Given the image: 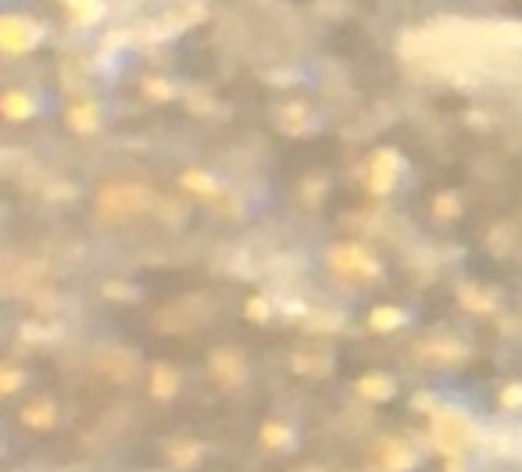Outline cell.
Instances as JSON below:
<instances>
[{"label":"cell","mask_w":522,"mask_h":472,"mask_svg":"<svg viewBox=\"0 0 522 472\" xmlns=\"http://www.w3.org/2000/svg\"><path fill=\"white\" fill-rule=\"evenodd\" d=\"M468 437H472V426H468L465 415L451 412V408H440L433 415V440H437V447L444 455H458L468 444Z\"/></svg>","instance_id":"obj_1"},{"label":"cell","mask_w":522,"mask_h":472,"mask_svg":"<svg viewBox=\"0 0 522 472\" xmlns=\"http://www.w3.org/2000/svg\"><path fill=\"white\" fill-rule=\"evenodd\" d=\"M398 172H401V158L394 154V151H379L376 158H372V172H369V190L372 193H390L394 190V182H398Z\"/></svg>","instance_id":"obj_2"},{"label":"cell","mask_w":522,"mask_h":472,"mask_svg":"<svg viewBox=\"0 0 522 472\" xmlns=\"http://www.w3.org/2000/svg\"><path fill=\"white\" fill-rule=\"evenodd\" d=\"M330 261H333L340 272H354V276H376V272H379V265H376L361 247H354V243L337 247V251L330 254Z\"/></svg>","instance_id":"obj_3"},{"label":"cell","mask_w":522,"mask_h":472,"mask_svg":"<svg viewBox=\"0 0 522 472\" xmlns=\"http://www.w3.org/2000/svg\"><path fill=\"white\" fill-rule=\"evenodd\" d=\"M212 372L219 376L222 387H240L247 379V365L236 351H219L212 358Z\"/></svg>","instance_id":"obj_4"},{"label":"cell","mask_w":522,"mask_h":472,"mask_svg":"<svg viewBox=\"0 0 522 472\" xmlns=\"http://www.w3.org/2000/svg\"><path fill=\"white\" fill-rule=\"evenodd\" d=\"M33 25L29 22H18V18H4V29H0V40H4V51H11V54H18V51H25L33 40H36V33H29Z\"/></svg>","instance_id":"obj_5"},{"label":"cell","mask_w":522,"mask_h":472,"mask_svg":"<svg viewBox=\"0 0 522 472\" xmlns=\"http://www.w3.org/2000/svg\"><path fill=\"white\" fill-rule=\"evenodd\" d=\"M383 466H387V472H411L419 466V455L401 440H387L383 444Z\"/></svg>","instance_id":"obj_6"},{"label":"cell","mask_w":522,"mask_h":472,"mask_svg":"<svg viewBox=\"0 0 522 472\" xmlns=\"http://www.w3.org/2000/svg\"><path fill=\"white\" fill-rule=\"evenodd\" d=\"M358 394H361L365 401H390V398H394V379H390V376H379V372L361 376V379H358Z\"/></svg>","instance_id":"obj_7"},{"label":"cell","mask_w":522,"mask_h":472,"mask_svg":"<svg viewBox=\"0 0 522 472\" xmlns=\"http://www.w3.org/2000/svg\"><path fill=\"white\" fill-rule=\"evenodd\" d=\"M369 326H372L376 333H394V329L405 326V311H401V308H390V304H379V308H372Z\"/></svg>","instance_id":"obj_8"},{"label":"cell","mask_w":522,"mask_h":472,"mask_svg":"<svg viewBox=\"0 0 522 472\" xmlns=\"http://www.w3.org/2000/svg\"><path fill=\"white\" fill-rule=\"evenodd\" d=\"M201 444H193V440H175L169 444V462H172L175 469H193L197 462H201Z\"/></svg>","instance_id":"obj_9"},{"label":"cell","mask_w":522,"mask_h":472,"mask_svg":"<svg viewBox=\"0 0 522 472\" xmlns=\"http://www.w3.org/2000/svg\"><path fill=\"white\" fill-rule=\"evenodd\" d=\"M175 387H179V376H175L169 365H154V372H151V394L158 398V401H169L175 394Z\"/></svg>","instance_id":"obj_10"},{"label":"cell","mask_w":522,"mask_h":472,"mask_svg":"<svg viewBox=\"0 0 522 472\" xmlns=\"http://www.w3.org/2000/svg\"><path fill=\"white\" fill-rule=\"evenodd\" d=\"M54 405L51 401H33V405H25L22 408V422L25 426H33V429H51L54 426Z\"/></svg>","instance_id":"obj_11"},{"label":"cell","mask_w":522,"mask_h":472,"mask_svg":"<svg viewBox=\"0 0 522 472\" xmlns=\"http://www.w3.org/2000/svg\"><path fill=\"white\" fill-rule=\"evenodd\" d=\"M291 440H293V433L283 422H265V426H261V444H265V447L283 451V447H291Z\"/></svg>","instance_id":"obj_12"},{"label":"cell","mask_w":522,"mask_h":472,"mask_svg":"<svg viewBox=\"0 0 522 472\" xmlns=\"http://www.w3.org/2000/svg\"><path fill=\"white\" fill-rule=\"evenodd\" d=\"M419 354H429L433 361H455V358H462V348L455 344V340H429V344H422ZM426 358V361H429Z\"/></svg>","instance_id":"obj_13"},{"label":"cell","mask_w":522,"mask_h":472,"mask_svg":"<svg viewBox=\"0 0 522 472\" xmlns=\"http://www.w3.org/2000/svg\"><path fill=\"white\" fill-rule=\"evenodd\" d=\"M0 104H4V115L15 118V122L33 115V104H29V97H25V93H4V101H0Z\"/></svg>","instance_id":"obj_14"},{"label":"cell","mask_w":522,"mask_h":472,"mask_svg":"<svg viewBox=\"0 0 522 472\" xmlns=\"http://www.w3.org/2000/svg\"><path fill=\"white\" fill-rule=\"evenodd\" d=\"M68 122H72V129H75V133H94V129H97V108L79 104V108H72Z\"/></svg>","instance_id":"obj_15"},{"label":"cell","mask_w":522,"mask_h":472,"mask_svg":"<svg viewBox=\"0 0 522 472\" xmlns=\"http://www.w3.org/2000/svg\"><path fill=\"white\" fill-rule=\"evenodd\" d=\"M182 182H186L193 193H204V197H212V193L219 190V186H215V179L208 176V172H186V176H182Z\"/></svg>","instance_id":"obj_16"},{"label":"cell","mask_w":522,"mask_h":472,"mask_svg":"<svg viewBox=\"0 0 522 472\" xmlns=\"http://www.w3.org/2000/svg\"><path fill=\"white\" fill-rule=\"evenodd\" d=\"M462 300H465V308H472V311H490V308H494V300L487 294H479L476 287H462Z\"/></svg>","instance_id":"obj_17"},{"label":"cell","mask_w":522,"mask_h":472,"mask_svg":"<svg viewBox=\"0 0 522 472\" xmlns=\"http://www.w3.org/2000/svg\"><path fill=\"white\" fill-rule=\"evenodd\" d=\"M458 208H462V204H458V197H455V193H440V197L433 201V211H437L440 219H455V215H458Z\"/></svg>","instance_id":"obj_18"},{"label":"cell","mask_w":522,"mask_h":472,"mask_svg":"<svg viewBox=\"0 0 522 472\" xmlns=\"http://www.w3.org/2000/svg\"><path fill=\"white\" fill-rule=\"evenodd\" d=\"M269 315H272V304H269L265 297H251V300H247V319H251V322H265Z\"/></svg>","instance_id":"obj_19"},{"label":"cell","mask_w":522,"mask_h":472,"mask_svg":"<svg viewBox=\"0 0 522 472\" xmlns=\"http://www.w3.org/2000/svg\"><path fill=\"white\" fill-rule=\"evenodd\" d=\"M22 379H25V376H22L18 369L4 365V372H0V390H4V394H15V390L22 387Z\"/></svg>","instance_id":"obj_20"},{"label":"cell","mask_w":522,"mask_h":472,"mask_svg":"<svg viewBox=\"0 0 522 472\" xmlns=\"http://www.w3.org/2000/svg\"><path fill=\"white\" fill-rule=\"evenodd\" d=\"M501 405L505 408H522V383H508L501 390Z\"/></svg>","instance_id":"obj_21"},{"label":"cell","mask_w":522,"mask_h":472,"mask_svg":"<svg viewBox=\"0 0 522 472\" xmlns=\"http://www.w3.org/2000/svg\"><path fill=\"white\" fill-rule=\"evenodd\" d=\"M283 125H291V133H300V129H304V108H300V104L291 108L287 118H283Z\"/></svg>","instance_id":"obj_22"},{"label":"cell","mask_w":522,"mask_h":472,"mask_svg":"<svg viewBox=\"0 0 522 472\" xmlns=\"http://www.w3.org/2000/svg\"><path fill=\"white\" fill-rule=\"evenodd\" d=\"M147 93H151V97H158V101H165V97H172V86H169V83H162V79H151V83H147Z\"/></svg>","instance_id":"obj_23"},{"label":"cell","mask_w":522,"mask_h":472,"mask_svg":"<svg viewBox=\"0 0 522 472\" xmlns=\"http://www.w3.org/2000/svg\"><path fill=\"white\" fill-rule=\"evenodd\" d=\"M415 405H419V408H433V398H426V394H419V398H415Z\"/></svg>","instance_id":"obj_24"},{"label":"cell","mask_w":522,"mask_h":472,"mask_svg":"<svg viewBox=\"0 0 522 472\" xmlns=\"http://www.w3.org/2000/svg\"><path fill=\"white\" fill-rule=\"evenodd\" d=\"M293 472H322V469H293Z\"/></svg>","instance_id":"obj_25"}]
</instances>
